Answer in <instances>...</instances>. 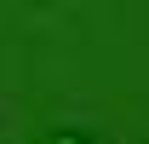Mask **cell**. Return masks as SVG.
<instances>
[{"label": "cell", "instance_id": "1", "mask_svg": "<svg viewBox=\"0 0 149 144\" xmlns=\"http://www.w3.org/2000/svg\"><path fill=\"white\" fill-rule=\"evenodd\" d=\"M46 144H86V138H74V133H57V138H46Z\"/></svg>", "mask_w": 149, "mask_h": 144}]
</instances>
